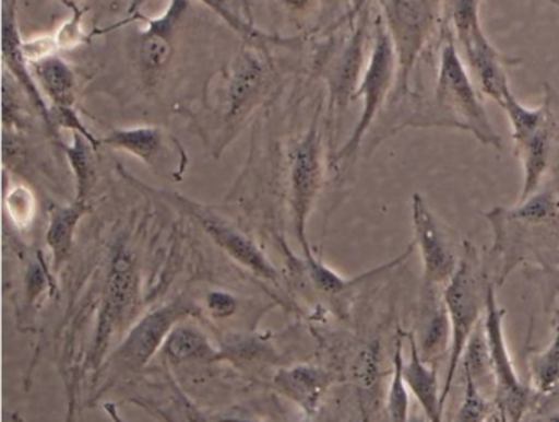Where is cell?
Segmentation results:
<instances>
[{"instance_id": "ffe728a7", "label": "cell", "mask_w": 559, "mask_h": 422, "mask_svg": "<svg viewBox=\"0 0 559 422\" xmlns=\"http://www.w3.org/2000/svg\"><path fill=\"white\" fill-rule=\"evenodd\" d=\"M91 211L90 202L76 201L67 206H55L51 209L50 222L45 232V242L51 255V268L55 273L63 268L70 260L71 251L74 248V238L84 215Z\"/></svg>"}, {"instance_id": "836d02e7", "label": "cell", "mask_w": 559, "mask_h": 422, "mask_svg": "<svg viewBox=\"0 0 559 422\" xmlns=\"http://www.w3.org/2000/svg\"><path fill=\"white\" fill-rule=\"evenodd\" d=\"M284 5H286L289 11L293 12H302L306 11L307 8H309L310 2L312 0H281Z\"/></svg>"}, {"instance_id": "f35d334b", "label": "cell", "mask_w": 559, "mask_h": 422, "mask_svg": "<svg viewBox=\"0 0 559 422\" xmlns=\"http://www.w3.org/2000/svg\"><path fill=\"white\" fill-rule=\"evenodd\" d=\"M546 422H559V414L551 415Z\"/></svg>"}, {"instance_id": "8fae6325", "label": "cell", "mask_w": 559, "mask_h": 422, "mask_svg": "<svg viewBox=\"0 0 559 422\" xmlns=\"http://www.w3.org/2000/svg\"><path fill=\"white\" fill-rule=\"evenodd\" d=\"M503 317H506V309L499 306L496 286L492 281H487L483 323L487 343H489L490 360H492L493 379H496L493 405L506 415L507 421L520 422L532 399V388L520 379L510 359L506 333H503Z\"/></svg>"}, {"instance_id": "30bf717a", "label": "cell", "mask_w": 559, "mask_h": 422, "mask_svg": "<svg viewBox=\"0 0 559 422\" xmlns=\"http://www.w3.org/2000/svg\"><path fill=\"white\" fill-rule=\"evenodd\" d=\"M261 45L247 44L224 70L217 86V106L225 130L235 129L251 113L270 83V61Z\"/></svg>"}, {"instance_id": "d4e9b609", "label": "cell", "mask_w": 559, "mask_h": 422, "mask_svg": "<svg viewBox=\"0 0 559 422\" xmlns=\"http://www.w3.org/2000/svg\"><path fill=\"white\" fill-rule=\"evenodd\" d=\"M4 209L15 227L22 228V231L31 227L34 224L35 215H37L35 192L22 183H17V185L12 183V186H9L8 179H5Z\"/></svg>"}, {"instance_id": "1f68e13d", "label": "cell", "mask_w": 559, "mask_h": 422, "mask_svg": "<svg viewBox=\"0 0 559 422\" xmlns=\"http://www.w3.org/2000/svg\"><path fill=\"white\" fill-rule=\"evenodd\" d=\"M240 301L230 291L212 290L205 296V309L214 320L231 319L238 313Z\"/></svg>"}, {"instance_id": "4fadbf2b", "label": "cell", "mask_w": 559, "mask_h": 422, "mask_svg": "<svg viewBox=\"0 0 559 422\" xmlns=\"http://www.w3.org/2000/svg\"><path fill=\"white\" fill-rule=\"evenodd\" d=\"M412 225L414 245L420 254L424 268L425 286H447L456 273L460 257L420 192L412 196Z\"/></svg>"}, {"instance_id": "74e56055", "label": "cell", "mask_w": 559, "mask_h": 422, "mask_svg": "<svg viewBox=\"0 0 559 422\" xmlns=\"http://www.w3.org/2000/svg\"><path fill=\"white\" fill-rule=\"evenodd\" d=\"M408 422H428V419L425 418V414H424V412H421V409H420V412L415 411V409H414V412H412V414H411V421H408Z\"/></svg>"}, {"instance_id": "277c9868", "label": "cell", "mask_w": 559, "mask_h": 422, "mask_svg": "<svg viewBox=\"0 0 559 422\" xmlns=\"http://www.w3.org/2000/svg\"><path fill=\"white\" fill-rule=\"evenodd\" d=\"M479 257L471 242H464L460 265L450 283L444 286L443 300L451 320V350L447 378L441 388V402L447 405L454 376L463 362L464 350L486 310L487 280L480 274Z\"/></svg>"}, {"instance_id": "2e32d148", "label": "cell", "mask_w": 559, "mask_h": 422, "mask_svg": "<svg viewBox=\"0 0 559 422\" xmlns=\"http://www.w3.org/2000/svg\"><path fill=\"white\" fill-rule=\"evenodd\" d=\"M366 27H368V15H362L330 71V106L338 113L348 106L349 101L355 99L365 73L366 67L362 65H365Z\"/></svg>"}, {"instance_id": "7c38bea8", "label": "cell", "mask_w": 559, "mask_h": 422, "mask_svg": "<svg viewBox=\"0 0 559 422\" xmlns=\"http://www.w3.org/2000/svg\"><path fill=\"white\" fill-rule=\"evenodd\" d=\"M100 146L129 153L156 175L181 181L189 166L185 145L165 127L136 126L114 129L100 139Z\"/></svg>"}, {"instance_id": "83f0119b", "label": "cell", "mask_w": 559, "mask_h": 422, "mask_svg": "<svg viewBox=\"0 0 559 422\" xmlns=\"http://www.w3.org/2000/svg\"><path fill=\"white\" fill-rule=\"evenodd\" d=\"M273 350L270 345L258 339H237L222 345V360L238 363V365H253V363L271 362Z\"/></svg>"}, {"instance_id": "4316f807", "label": "cell", "mask_w": 559, "mask_h": 422, "mask_svg": "<svg viewBox=\"0 0 559 422\" xmlns=\"http://www.w3.org/2000/svg\"><path fill=\"white\" fill-rule=\"evenodd\" d=\"M205 8L211 9L214 14H217L231 31L237 32L238 35L247 40V44L261 45L264 47L266 44H277V45H290L293 40H286V38L273 37V35L264 34V32L258 31L253 25L247 24V22L241 21L237 14L228 11V8H225L224 2L222 0H198Z\"/></svg>"}, {"instance_id": "f546056e", "label": "cell", "mask_w": 559, "mask_h": 422, "mask_svg": "<svg viewBox=\"0 0 559 422\" xmlns=\"http://www.w3.org/2000/svg\"><path fill=\"white\" fill-rule=\"evenodd\" d=\"M51 124H53L55 137H58L60 130H70L73 133H81L86 137L94 146H100V139H97L86 124L78 114L76 107H57L50 106Z\"/></svg>"}, {"instance_id": "cb8c5ba5", "label": "cell", "mask_w": 559, "mask_h": 422, "mask_svg": "<svg viewBox=\"0 0 559 422\" xmlns=\"http://www.w3.org/2000/svg\"><path fill=\"white\" fill-rule=\"evenodd\" d=\"M70 163L71 173L74 178V199L76 201L90 202L91 192L96 185V162H94V150L96 146L81 136L73 133L70 145H63Z\"/></svg>"}, {"instance_id": "603a6c76", "label": "cell", "mask_w": 559, "mask_h": 422, "mask_svg": "<svg viewBox=\"0 0 559 422\" xmlns=\"http://www.w3.org/2000/svg\"><path fill=\"white\" fill-rule=\"evenodd\" d=\"M463 368L464 373L473 378L477 389L492 399L496 392V379H493L492 360H490L489 343H487L483 320L474 330L464 350Z\"/></svg>"}, {"instance_id": "7a4b0ae2", "label": "cell", "mask_w": 559, "mask_h": 422, "mask_svg": "<svg viewBox=\"0 0 559 422\" xmlns=\"http://www.w3.org/2000/svg\"><path fill=\"white\" fill-rule=\"evenodd\" d=\"M195 313L198 307L191 297L181 294L162 307L150 310L142 319L135 320L119 345L97 370L94 379L97 391L94 398L110 391L117 383L129 378L133 373L142 372L150 360L162 352L171 330L182 320L191 319Z\"/></svg>"}, {"instance_id": "f1b7e54d", "label": "cell", "mask_w": 559, "mask_h": 422, "mask_svg": "<svg viewBox=\"0 0 559 422\" xmlns=\"http://www.w3.org/2000/svg\"><path fill=\"white\" fill-rule=\"evenodd\" d=\"M464 382H466V391H464L463 402L457 409L454 422H486L496 405L492 399L487 398L477 389L467 373H464Z\"/></svg>"}, {"instance_id": "7402d4cb", "label": "cell", "mask_w": 559, "mask_h": 422, "mask_svg": "<svg viewBox=\"0 0 559 422\" xmlns=\"http://www.w3.org/2000/svg\"><path fill=\"white\" fill-rule=\"evenodd\" d=\"M35 81L50 106L76 107L78 78L63 58L53 55L31 63Z\"/></svg>"}, {"instance_id": "5bb4252c", "label": "cell", "mask_w": 559, "mask_h": 422, "mask_svg": "<svg viewBox=\"0 0 559 422\" xmlns=\"http://www.w3.org/2000/svg\"><path fill=\"white\" fill-rule=\"evenodd\" d=\"M188 8L189 0H171L159 17L146 21L145 31L135 38L133 57L136 70L148 90H155L162 83L171 63L176 32Z\"/></svg>"}, {"instance_id": "6da1fadb", "label": "cell", "mask_w": 559, "mask_h": 422, "mask_svg": "<svg viewBox=\"0 0 559 422\" xmlns=\"http://www.w3.org/2000/svg\"><path fill=\"white\" fill-rule=\"evenodd\" d=\"M440 60H438L437 84H435L433 110L440 127L466 130L483 145L502 149V140L493 130L484 104L477 96L476 86L464 67L453 32L443 25L441 32Z\"/></svg>"}, {"instance_id": "8d00e7d4", "label": "cell", "mask_w": 559, "mask_h": 422, "mask_svg": "<svg viewBox=\"0 0 559 422\" xmlns=\"http://www.w3.org/2000/svg\"><path fill=\"white\" fill-rule=\"evenodd\" d=\"M486 422H509L507 421L506 415L502 414V412L499 411V409L493 408V411L490 412L489 418H487Z\"/></svg>"}, {"instance_id": "e575fe53", "label": "cell", "mask_w": 559, "mask_h": 422, "mask_svg": "<svg viewBox=\"0 0 559 422\" xmlns=\"http://www.w3.org/2000/svg\"><path fill=\"white\" fill-rule=\"evenodd\" d=\"M104 409H106V412L109 414V418L112 419V422H123L122 415H120L119 411H117L116 405H112V402H107V405H104Z\"/></svg>"}, {"instance_id": "9a60e30c", "label": "cell", "mask_w": 559, "mask_h": 422, "mask_svg": "<svg viewBox=\"0 0 559 422\" xmlns=\"http://www.w3.org/2000/svg\"><path fill=\"white\" fill-rule=\"evenodd\" d=\"M2 60H4L5 73L14 78L17 86L24 91L25 96L31 99L35 109L55 136L50 104L47 103L40 86L35 81L31 61L27 60L24 54V38H22L21 28H19L15 0L4 9V14H2Z\"/></svg>"}, {"instance_id": "52a82bcc", "label": "cell", "mask_w": 559, "mask_h": 422, "mask_svg": "<svg viewBox=\"0 0 559 422\" xmlns=\"http://www.w3.org/2000/svg\"><path fill=\"white\" fill-rule=\"evenodd\" d=\"M129 179L133 185L159 196L169 204L175 206L182 214L192 219L235 263L240 265L241 268L250 271L260 280L276 284V286L280 284V273H277L276 267L271 263L266 254L247 234H243L240 228L235 227L231 222L217 214L214 209L202 204V202L194 201V199L188 198V196L179 195V192L150 188V186L143 185L133 176H129Z\"/></svg>"}, {"instance_id": "9c48e42d", "label": "cell", "mask_w": 559, "mask_h": 422, "mask_svg": "<svg viewBox=\"0 0 559 422\" xmlns=\"http://www.w3.org/2000/svg\"><path fill=\"white\" fill-rule=\"evenodd\" d=\"M323 183V149L320 132V107L302 139L290 153L289 206L294 235L302 248L304 257L313 254L307 238V224L316 208Z\"/></svg>"}, {"instance_id": "8992f818", "label": "cell", "mask_w": 559, "mask_h": 422, "mask_svg": "<svg viewBox=\"0 0 559 422\" xmlns=\"http://www.w3.org/2000/svg\"><path fill=\"white\" fill-rule=\"evenodd\" d=\"M139 293L140 277L135 255L126 244L117 245L107 268L96 336L87 360L94 372L103 365L107 350L117 333L122 332L123 327L133 319L139 304Z\"/></svg>"}, {"instance_id": "d6a6232c", "label": "cell", "mask_w": 559, "mask_h": 422, "mask_svg": "<svg viewBox=\"0 0 559 422\" xmlns=\"http://www.w3.org/2000/svg\"><path fill=\"white\" fill-rule=\"evenodd\" d=\"M58 51H60V48H58L57 40H55V35H40V37L24 40V54L31 63L53 57V55H58Z\"/></svg>"}, {"instance_id": "4dcf8cb0", "label": "cell", "mask_w": 559, "mask_h": 422, "mask_svg": "<svg viewBox=\"0 0 559 422\" xmlns=\"http://www.w3.org/2000/svg\"><path fill=\"white\" fill-rule=\"evenodd\" d=\"M70 8L73 9L71 17L63 22L61 27L53 34L60 50H74V48L80 47L86 40V34L83 31L84 11L74 4H70Z\"/></svg>"}, {"instance_id": "ac0fdd59", "label": "cell", "mask_w": 559, "mask_h": 422, "mask_svg": "<svg viewBox=\"0 0 559 422\" xmlns=\"http://www.w3.org/2000/svg\"><path fill=\"white\" fill-rule=\"evenodd\" d=\"M427 288V297L420 307L417 336L415 343L421 359L437 366L438 360L443 359L451 350V320L444 304L443 294L437 296V288Z\"/></svg>"}, {"instance_id": "d590c367", "label": "cell", "mask_w": 559, "mask_h": 422, "mask_svg": "<svg viewBox=\"0 0 559 422\" xmlns=\"http://www.w3.org/2000/svg\"><path fill=\"white\" fill-rule=\"evenodd\" d=\"M146 2H148V0H130L129 14L135 15L136 12L143 8V4H146Z\"/></svg>"}, {"instance_id": "e0dca14e", "label": "cell", "mask_w": 559, "mask_h": 422, "mask_svg": "<svg viewBox=\"0 0 559 422\" xmlns=\"http://www.w3.org/2000/svg\"><path fill=\"white\" fill-rule=\"evenodd\" d=\"M332 382V373L322 366L296 363L277 370L273 386L281 396L312 415L319 411Z\"/></svg>"}, {"instance_id": "5b68a950", "label": "cell", "mask_w": 559, "mask_h": 422, "mask_svg": "<svg viewBox=\"0 0 559 422\" xmlns=\"http://www.w3.org/2000/svg\"><path fill=\"white\" fill-rule=\"evenodd\" d=\"M450 25L457 48L463 51L464 61L476 78L477 86L486 96L502 103L510 93L507 67L509 58L503 57L484 34L480 25V0H447Z\"/></svg>"}, {"instance_id": "ab89813d", "label": "cell", "mask_w": 559, "mask_h": 422, "mask_svg": "<svg viewBox=\"0 0 559 422\" xmlns=\"http://www.w3.org/2000/svg\"><path fill=\"white\" fill-rule=\"evenodd\" d=\"M556 4H558V5H559V0H556Z\"/></svg>"}, {"instance_id": "ba28073f", "label": "cell", "mask_w": 559, "mask_h": 422, "mask_svg": "<svg viewBox=\"0 0 559 422\" xmlns=\"http://www.w3.org/2000/svg\"><path fill=\"white\" fill-rule=\"evenodd\" d=\"M397 70L394 44H392L384 21L379 15L376 19L374 44H372L371 55H369L361 83L355 94V99L362 97L361 116L345 145L336 152L335 162H349L355 159L356 153L361 149L366 133L371 130L382 107L394 93Z\"/></svg>"}, {"instance_id": "d6986e66", "label": "cell", "mask_w": 559, "mask_h": 422, "mask_svg": "<svg viewBox=\"0 0 559 422\" xmlns=\"http://www.w3.org/2000/svg\"><path fill=\"white\" fill-rule=\"evenodd\" d=\"M411 355L407 362L404 360L402 375L408 391L418 402V408L424 412L428 422H443L444 406L441 402V388L438 383L437 366L430 365L421 359L414 336H408Z\"/></svg>"}, {"instance_id": "3957f363", "label": "cell", "mask_w": 559, "mask_h": 422, "mask_svg": "<svg viewBox=\"0 0 559 422\" xmlns=\"http://www.w3.org/2000/svg\"><path fill=\"white\" fill-rule=\"evenodd\" d=\"M382 21L397 55V83L391 104L412 96L411 78L441 21L443 0H379Z\"/></svg>"}, {"instance_id": "60d3db41", "label": "cell", "mask_w": 559, "mask_h": 422, "mask_svg": "<svg viewBox=\"0 0 559 422\" xmlns=\"http://www.w3.org/2000/svg\"><path fill=\"white\" fill-rule=\"evenodd\" d=\"M116 2H117V0H116Z\"/></svg>"}, {"instance_id": "484cf974", "label": "cell", "mask_w": 559, "mask_h": 422, "mask_svg": "<svg viewBox=\"0 0 559 422\" xmlns=\"http://www.w3.org/2000/svg\"><path fill=\"white\" fill-rule=\"evenodd\" d=\"M532 385L536 391L551 392L559 385V327L551 343L538 355L530 360Z\"/></svg>"}, {"instance_id": "44dd1931", "label": "cell", "mask_w": 559, "mask_h": 422, "mask_svg": "<svg viewBox=\"0 0 559 422\" xmlns=\"http://www.w3.org/2000/svg\"><path fill=\"white\" fill-rule=\"evenodd\" d=\"M163 356L176 365L182 363H214L222 360V349L212 342L201 327L188 320L179 323L166 339Z\"/></svg>"}]
</instances>
